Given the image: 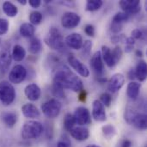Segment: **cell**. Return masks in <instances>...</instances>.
<instances>
[{"label": "cell", "mask_w": 147, "mask_h": 147, "mask_svg": "<svg viewBox=\"0 0 147 147\" xmlns=\"http://www.w3.org/2000/svg\"><path fill=\"white\" fill-rule=\"evenodd\" d=\"M127 77H128V78H129L130 80H133V81L136 78V76H135V71H134V69H131V70H129V71L127 72Z\"/></svg>", "instance_id": "ee69618b"}, {"label": "cell", "mask_w": 147, "mask_h": 147, "mask_svg": "<svg viewBox=\"0 0 147 147\" xmlns=\"http://www.w3.org/2000/svg\"><path fill=\"white\" fill-rule=\"evenodd\" d=\"M92 47H93L92 41L90 40H85L83 43V46H82L81 49H82V54H83L84 57L87 58V57L90 56L91 50H92Z\"/></svg>", "instance_id": "d6a6232c"}, {"label": "cell", "mask_w": 147, "mask_h": 147, "mask_svg": "<svg viewBox=\"0 0 147 147\" xmlns=\"http://www.w3.org/2000/svg\"><path fill=\"white\" fill-rule=\"evenodd\" d=\"M86 98H87V92L85 91V90H83L79 92V96H78V99L80 102H86Z\"/></svg>", "instance_id": "b9f144b4"}, {"label": "cell", "mask_w": 147, "mask_h": 147, "mask_svg": "<svg viewBox=\"0 0 147 147\" xmlns=\"http://www.w3.org/2000/svg\"><path fill=\"white\" fill-rule=\"evenodd\" d=\"M12 57L8 48H3L0 51V72H6L11 65Z\"/></svg>", "instance_id": "e0dca14e"}, {"label": "cell", "mask_w": 147, "mask_h": 147, "mask_svg": "<svg viewBox=\"0 0 147 147\" xmlns=\"http://www.w3.org/2000/svg\"><path fill=\"white\" fill-rule=\"evenodd\" d=\"M101 54L102 58L103 60V63L107 65L109 68H113L117 65V62L114 59V56L112 54L111 49L108 46H102V50H101Z\"/></svg>", "instance_id": "d6986e66"}, {"label": "cell", "mask_w": 147, "mask_h": 147, "mask_svg": "<svg viewBox=\"0 0 147 147\" xmlns=\"http://www.w3.org/2000/svg\"><path fill=\"white\" fill-rule=\"evenodd\" d=\"M22 115L28 119L39 118L40 115V110L38 109V108L32 103L24 104L22 107Z\"/></svg>", "instance_id": "ffe728a7"}, {"label": "cell", "mask_w": 147, "mask_h": 147, "mask_svg": "<svg viewBox=\"0 0 147 147\" xmlns=\"http://www.w3.org/2000/svg\"><path fill=\"white\" fill-rule=\"evenodd\" d=\"M2 120L7 127L12 128L16 124L18 116L16 113L13 112H4L2 114Z\"/></svg>", "instance_id": "cb8c5ba5"}, {"label": "cell", "mask_w": 147, "mask_h": 147, "mask_svg": "<svg viewBox=\"0 0 147 147\" xmlns=\"http://www.w3.org/2000/svg\"><path fill=\"white\" fill-rule=\"evenodd\" d=\"M19 33L22 37L25 38H32L35 33V28L29 22H24L21 24L19 28Z\"/></svg>", "instance_id": "603a6c76"}, {"label": "cell", "mask_w": 147, "mask_h": 147, "mask_svg": "<svg viewBox=\"0 0 147 147\" xmlns=\"http://www.w3.org/2000/svg\"><path fill=\"white\" fill-rule=\"evenodd\" d=\"M90 66L97 75H102L104 72V63L102 58L101 51H96L90 59Z\"/></svg>", "instance_id": "9a60e30c"}, {"label": "cell", "mask_w": 147, "mask_h": 147, "mask_svg": "<svg viewBox=\"0 0 147 147\" xmlns=\"http://www.w3.org/2000/svg\"><path fill=\"white\" fill-rule=\"evenodd\" d=\"M63 125H64L65 129L66 131L70 132L75 127V125H76L73 115H71V113L66 114L65 115V118H64V121H63Z\"/></svg>", "instance_id": "f546056e"}, {"label": "cell", "mask_w": 147, "mask_h": 147, "mask_svg": "<svg viewBox=\"0 0 147 147\" xmlns=\"http://www.w3.org/2000/svg\"><path fill=\"white\" fill-rule=\"evenodd\" d=\"M28 3L29 5L34 8V9H37L40 6L41 4V0H28Z\"/></svg>", "instance_id": "60d3db41"}, {"label": "cell", "mask_w": 147, "mask_h": 147, "mask_svg": "<svg viewBox=\"0 0 147 147\" xmlns=\"http://www.w3.org/2000/svg\"><path fill=\"white\" fill-rule=\"evenodd\" d=\"M43 19V16L40 12L39 11H33L30 13L29 15V23H31L32 25H39L41 23Z\"/></svg>", "instance_id": "1f68e13d"}, {"label": "cell", "mask_w": 147, "mask_h": 147, "mask_svg": "<svg viewBox=\"0 0 147 147\" xmlns=\"http://www.w3.org/2000/svg\"><path fill=\"white\" fill-rule=\"evenodd\" d=\"M135 71V76L136 78L140 82H144L146 79L147 77V65L145 60H140L138 62Z\"/></svg>", "instance_id": "7402d4cb"}, {"label": "cell", "mask_w": 147, "mask_h": 147, "mask_svg": "<svg viewBox=\"0 0 147 147\" xmlns=\"http://www.w3.org/2000/svg\"><path fill=\"white\" fill-rule=\"evenodd\" d=\"M123 12L130 16L137 15L141 10V2L139 0H121L119 3Z\"/></svg>", "instance_id": "30bf717a"}, {"label": "cell", "mask_w": 147, "mask_h": 147, "mask_svg": "<svg viewBox=\"0 0 147 147\" xmlns=\"http://www.w3.org/2000/svg\"><path fill=\"white\" fill-rule=\"evenodd\" d=\"M81 22V17L78 14L68 11L63 14L61 17V25L66 29H73L77 28Z\"/></svg>", "instance_id": "ba28073f"}, {"label": "cell", "mask_w": 147, "mask_h": 147, "mask_svg": "<svg viewBox=\"0 0 147 147\" xmlns=\"http://www.w3.org/2000/svg\"><path fill=\"white\" fill-rule=\"evenodd\" d=\"M68 64L71 65V67L75 70L81 77L83 78H88L90 76V70L89 68L83 64L79 59H78L73 55H69L67 58Z\"/></svg>", "instance_id": "8fae6325"}, {"label": "cell", "mask_w": 147, "mask_h": 147, "mask_svg": "<svg viewBox=\"0 0 147 147\" xmlns=\"http://www.w3.org/2000/svg\"><path fill=\"white\" fill-rule=\"evenodd\" d=\"M65 43L66 45V47L74 49V50H80L84 40H83V37L80 34L78 33H72L71 34H68L65 40Z\"/></svg>", "instance_id": "5bb4252c"}, {"label": "cell", "mask_w": 147, "mask_h": 147, "mask_svg": "<svg viewBox=\"0 0 147 147\" xmlns=\"http://www.w3.org/2000/svg\"><path fill=\"white\" fill-rule=\"evenodd\" d=\"M140 89H141V84L135 81L130 82L127 84V96L133 101L137 100L140 93Z\"/></svg>", "instance_id": "44dd1931"}, {"label": "cell", "mask_w": 147, "mask_h": 147, "mask_svg": "<svg viewBox=\"0 0 147 147\" xmlns=\"http://www.w3.org/2000/svg\"><path fill=\"white\" fill-rule=\"evenodd\" d=\"M134 46H130V45H126L125 47V52L127 53H130L134 51Z\"/></svg>", "instance_id": "7dc6e473"}, {"label": "cell", "mask_w": 147, "mask_h": 147, "mask_svg": "<svg viewBox=\"0 0 147 147\" xmlns=\"http://www.w3.org/2000/svg\"><path fill=\"white\" fill-rule=\"evenodd\" d=\"M57 147H68L64 142H62L61 140H59L57 144Z\"/></svg>", "instance_id": "f907efd6"}, {"label": "cell", "mask_w": 147, "mask_h": 147, "mask_svg": "<svg viewBox=\"0 0 147 147\" xmlns=\"http://www.w3.org/2000/svg\"><path fill=\"white\" fill-rule=\"evenodd\" d=\"M123 28V24H120V23H115V22H111L110 25V30L111 32H113L114 34H118L122 30Z\"/></svg>", "instance_id": "ab89813d"}, {"label": "cell", "mask_w": 147, "mask_h": 147, "mask_svg": "<svg viewBox=\"0 0 147 147\" xmlns=\"http://www.w3.org/2000/svg\"><path fill=\"white\" fill-rule=\"evenodd\" d=\"M112 52V54L114 56V59H115V61L117 62V64L119 63V61L121 60V59L122 58V55H123V52H122V49L121 48L120 46H116L114 49L111 50Z\"/></svg>", "instance_id": "8d00e7d4"}, {"label": "cell", "mask_w": 147, "mask_h": 147, "mask_svg": "<svg viewBox=\"0 0 147 147\" xmlns=\"http://www.w3.org/2000/svg\"><path fill=\"white\" fill-rule=\"evenodd\" d=\"M98 82L100 84H105L107 82V78H102V77H99L98 78Z\"/></svg>", "instance_id": "681fc988"}, {"label": "cell", "mask_w": 147, "mask_h": 147, "mask_svg": "<svg viewBox=\"0 0 147 147\" xmlns=\"http://www.w3.org/2000/svg\"><path fill=\"white\" fill-rule=\"evenodd\" d=\"M103 5L102 0H89L86 3V10L90 12H94L99 10Z\"/></svg>", "instance_id": "83f0119b"}, {"label": "cell", "mask_w": 147, "mask_h": 147, "mask_svg": "<svg viewBox=\"0 0 147 147\" xmlns=\"http://www.w3.org/2000/svg\"><path fill=\"white\" fill-rule=\"evenodd\" d=\"M125 42L127 45H130V46H134L135 44V40L132 37H127L125 40Z\"/></svg>", "instance_id": "bcb514c9"}, {"label": "cell", "mask_w": 147, "mask_h": 147, "mask_svg": "<svg viewBox=\"0 0 147 147\" xmlns=\"http://www.w3.org/2000/svg\"><path fill=\"white\" fill-rule=\"evenodd\" d=\"M62 142H64L66 146L68 147H71V140H70V139H69V137L66 135V134H62V136H61V140H60Z\"/></svg>", "instance_id": "7bdbcfd3"}, {"label": "cell", "mask_w": 147, "mask_h": 147, "mask_svg": "<svg viewBox=\"0 0 147 147\" xmlns=\"http://www.w3.org/2000/svg\"><path fill=\"white\" fill-rule=\"evenodd\" d=\"M9 23L7 19L0 18V35L5 34L9 31Z\"/></svg>", "instance_id": "d590c367"}, {"label": "cell", "mask_w": 147, "mask_h": 147, "mask_svg": "<svg viewBox=\"0 0 147 147\" xmlns=\"http://www.w3.org/2000/svg\"><path fill=\"white\" fill-rule=\"evenodd\" d=\"M24 93L27 99L31 102H35L40 99L41 96V90L36 84H29L25 87Z\"/></svg>", "instance_id": "2e32d148"}, {"label": "cell", "mask_w": 147, "mask_h": 147, "mask_svg": "<svg viewBox=\"0 0 147 147\" xmlns=\"http://www.w3.org/2000/svg\"><path fill=\"white\" fill-rule=\"evenodd\" d=\"M92 117L96 121L103 122L107 120L105 107L99 100H95L92 105Z\"/></svg>", "instance_id": "4fadbf2b"}, {"label": "cell", "mask_w": 147, "mask_h": 147, "mask_svg": "<svg viewBox=\"0 0 147 147\" xmlns=\"http://www.w3.org/2000/svg\"><path fill=\"white\" fill-rule=\"evenodd\" d=\"M73 117L76 124L79 125L80 127H84L91 123V115L89 109L85 107H78L75 109Z\"/></svg>", "instance_id": "52a82bcc"}, {"label": "cell", "mask_w": 147, "mask_h": 147, "mask_svg": "<svg viewBox=\"0 0 147 147\" xmlns=\"http://www.w3.org/2000/svg\"><path fill=\"white\" fill-rule=\"evenodd\" d=\"M132 38H134L135 40H140L143 37H146V33H144L141 29L140 28H135L132 31Z\"/></svg>", "instance_id": "74e56055"}, {"label": "cell", "mask_w": 147, "mask_h": 147, "mask_svg": "<svg viewBox=\"0 0 147 147\" xmlns=\"http://www.w3.org/2000/svg\"><path fill=\"white\" fill-rule=\"evenodd\" d=\"M125 84V77L121 73L114 74L108 82V90L112 93L118 92Z\"/></svg>", "instance_id": "7c38bea8"}, {"label": "cell", "mask_w": 147, "mask_h": 147, "mask_svg": "<svg viewBox=\"0 0 147 147\" xmlns=\"http://www.w3.org/2000/svg\"><path fill=\"white\" fill-rule=\"evenodd\" d=\"M135 55H136L137 57H140V58H141V57H143V53H142V51H141V50H140V49H137V50L135 51Z\"/></svg>", "instance_id": "c3c4849f"}, {"label": "cell", "mask_w": 147, "mask_h": 147, "mask_svg": "<svg viewBox=\"0 0 147 147\" xmlns=\"http://www.w3.org/2000/svg\"><path fill=\"white\" fill-rule=\"evenodd\" d=\"M44 132L43 125L37 121H28L24 123L22 128V137L23 140H36Z\"/></svg>", "instance_id": "277c9868"}, {"label": "cell", "mask_w": 147, "mask_h": 147, "mask_svg": "<svg viewBox=\"0 0 147 147\" xmlns=\"http://www.w3.org/2000/svg\"><path fill=\"white\" fill-rule=\"evenodd\" d=\"M61 109H62V104L56 98L50 99L45 102L44 103H42L40 106V109L43 115L49 119L56 118L60 114Z\"/></svg>", "instance_id": "8992f818"}, {"label": "cell", "mask_w": 147, "mask_h": 147, "mask_svg": "<svg viewBox=\"0 0 147 147\" xmlns=\"http://www.w3.org/2000/svg\"><path fill=\"white\" fill-rule=\"evenodd\" d=\"M25 56H26V51H25L24 47L19 44H16L13 47L12 52H11L12 59H14L15 61L20 62L24 59Z\"/></svg>", "instance_id": "d4e9b609"}, {"label": "cell", "mask_w": 147, "mask_h": 147, "mask_svg": "<svg viewBox=\"0 0 147 147\" xmlns=\"http://www.w3.org/2000/svg\"><path fill=\"white\" fill-rule=\"evenodd\" d=\"M16 93L14 86L9 81L0 82V102L4 106H9L16 99Z\"/></svg>", "instance_id": "5b68a950"}, {"label": "cell", "mask_w": 147, "mask_h": 147, "mask_svg": "<svg viewBox=\"0 0 147 147\" xmlns=\"http://www.w3.org/2000/svg\"><path fill=\"white\" fill-rule=\"evenodd\" d=\"M130 19V16L127 15V13L121 11V12H117L113 19H112V22H115V23H120V24H123L124 22H127L128 20Z\"/></svg>", "instance_id": "4dcf8cb0"}, {"label": "cell", "mask_w": 147, "mask_h": 147, "mask_svg": "<svg viewBox=\"0 0 147 147\" xmlns=\"http://www.w3.org/2000/svg\"><path fill=\"white\" fill-rule=\"evenodd\" d=\"M0 44H1V39H0Z\"/></svg>", "instance_id": "db71d44e"}, {"label": "cell", "mask_w": 147, "mask_h": 147, "mask_svg": "<svg viewBox=\"0 0 147 147\" xmlns=\"http://www.w3.org/2000/svg\"><path fill=\"white\" fill-rule=\"evenodd\" d=\"M132 146H133V143L129 140H123L121 144V147H131Z\"/></svg>", "instance_id": "f6af8a7d"}, {"label": "cell", "mask_w": 147, "mask_h": 147, "mask_svg": "<svg viewBox=\"0 0 147 147\" xmlns=\"http://www.w3.org/2000/svg\"><path fill=\"white\" fill-rule=\"evenodd\" d=\"M84 33L90 36V37H94L95 34H96V29H95V27L92 25V24H87L85 27H84Z\"/></svg>", "instance_id": "f35d334b"}, {"label": "cell", "mask_w": 147, "mask_h": 147, "mask_svg": "<svg viewBox=\"0 0 147 147\" xmlns=\"http://www.w3.org/2000/svg\"><path fill=\"white\" fill-rule=\"evenodd\" d=\"M42 50V43L37 37H32L28 44V51L31 54H38Z\"/></svg>", "instance_id": "484cf974"}, {"label": "cell", "mask_w": 147, "mask_h": 147, "mask_svg": "<svg viewBox=\"0 0 147 147\" xmlns=\"http://www.w3.org/2000/svg\"><path fill=\"white\" fill-rule=\"evenodd\" d=\"M71 136L78 141H84L90 137V131L85 127H74L70 131Z\"/></svg>", "instance_id": "ac0fdd59"}, {"label": "cell", "mask_w": 147, "mask_h": 147, "mask_svg": "<svg viewBox=\"0 0 147 147\" xmlns=\"http://www.w3.org/2000/svg\"><path fill=\"white\" fill-rule=\"evenodd\" d=\"M53 84L64 90H70L76 93H79L84 90L83 81L73 74L65 65H59L57 67V71L53 77Z\"/></svg>", "instance_id": "6da1fadb"}, {"label": "cell", "mask_w": 147, "mask_h": 147, "mask_svg": "<svg viewBox=\"0 0 147 147\" xmlns=\"http://www.w3.org/2000/svg\"><path fill=\"white\" fill-rule=\"evenodd\" d=\"M102 134L103 136L107 139V140H111L113 139L115 134H116V129L115 127L111 125V124H108V125H105L102 127Z\"/></svg>", "instance_id": "f1b7e54d"}, {"label": "cell", "mask_w": 147, "mask_h": 147, "mask_svg": "<svg viewBox=\"0 0 147 147\" xmlns=\"http://www.w3.org/2000/svg\"><path fill=\"white\" fill-rule=\"evenodd\" d=\"M86 147H101L100 146H98V145H89V146H87Z\"/></svg>", "instance_id": "f5cc1de1"}, {"label": "cell", "mask_w": 147, "mask_h": 147, "mask_svg": "<svg viewBox=\"0 0 147 147\" xmlns=\"http://www.w3.org/2000/svg\"><path fill=\"white\" fill-rule=\"evenodd\" d=\"M52 93H53V96L56 97V99H58V98H65L64 89H62L61 87H59V85H57L55 84H53Z\"/></svg>", "instance_id": "836d02e7"}, {"label": "cell", "mask_w": 147, "mask_h": 147, "mask_svg": "<svg viewBox=\"0 0 147 147\" xmlns=\"http://www.w3.org/2000/svg\"><path fill=\"white\" fill-rule=\"evenodd\" d=\"M125 121L131 126L139 130H146L147 127V117L145 113L138 112L132 108H127L125 110Z\"/></svg>", "instance_id": "3957f363"}, {"label": "cell", "mask_w": 147, "mask_h": 147, "mask_svg": "<svg viewBox=\"0 0 147 147\" xmlns=\"http://www.w3.org/2000/svg\"><path fill=\"white\" fill-rule=\"evenodd\" d=\"M45 43L50 48L54 49L59 53H65L67 51V47L65 43L64 37L58 28H50L47 36L44 39Z\"/></svg>", "instance_id": "7a4b0ae2"}, {"label": "cell", "mask_w": 147, "mask_h": 147, "mask_svg": "<svg viewBox=\"0 0 147 147\" xmlns=\"http://www.w3.org/2000/svg\"><path fill=\"white\" fill-rule=\"evenodd\" d=\"M3 10L4 14L6 16H8L9 17H15L18 14L17 7L14 3H12L11 2H9V1L3 2Z\"/></svg>", "instance_id": "4316f807"}, {"label": "cell", "mask_w": 147, "mask_h": 147, "mask_svg": "<svg viewBox=\"0 0 147 147\" xmlns=\"http://www.w3.org/2000/svg\"><path fill=\"white\" fill-rule=\"evenodd\" d=\"M145 147H147V146H145Z\"/></svg>", "instance_id": "11a10c76"}, {"label": "cell", "mask_w": 147, "mask_h": 147, "mask_svg": "<svg viewBox=\"0 0 147 147\" xmlns=\"http://www.w3.org/2000/svg\"><path fill=\"white\" fill-rule=\"evenodd\" d=\"M102 104L104 106V107H109L110 104H111V102H112V96L110 94L105 92V93H102L100 96V100H99Z\"/></svg>", "instance_id": "e575fe53"}, {"label": "cell", "mask_w": 147, "mask_h": 147, "mask_svg": "<svg viewBox=\"0 0 147 147\" xmlns=\"http://www.w3.org/2000/svg\"><path fill=\"white\" fill-rule=\"evenodd\" d=\"M17 2L22 5H25L28 3V0H17Z\"/></svg>", "instance_id": "816d5d0a"}, {"label": "cell", "mask_w": 147, "mask_h": 147, "mask_svg": "<svg viewBox=\"0 0 147 147\" xmlns=\"http://www.w3.org/2000/svg\"><path fill=\"white\" fill-rule=\"evenodd\" d=\"M27 70L22 65H16L9 74V80L11 84H19L23 82L27 77Z\"/></svg>", "instance_id": "9c48e42d"}]
</instances>
